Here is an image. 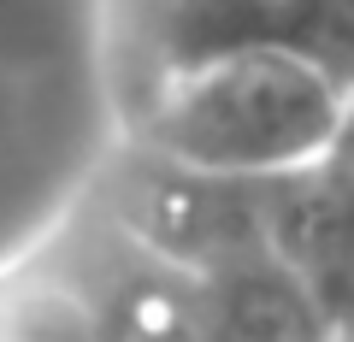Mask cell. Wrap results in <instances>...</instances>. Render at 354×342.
<instances>
[{
  "label": "cell",
  "instance_id": "1",
  "mask_svg": "<svg viewBox=\"0 0 354 342\" xmlns=\"http://www.w3.org/2000/svg\"><path fill=\"white\" fill-rule=\"evenodd\" d=\"M348 89L295 53L236 48L148 83L136 113V153L201 178L290 183L330 153Z\"/></svg>",
  "mask_w": 354,
  "mask_h": 342
},
{
  "label": "cell",
  "instance_id": "2",
  "mask_svg": "<svg viewBox=\"0 0 354 342\" xmlns=\"http://www.w3.org/2000/svg\"><path fill=\"white\" fill-rule=\"evenodd\" d=\"M278 195L283 183L201 178V171L136 153L124 165V183L106 201V225L124 230L136 248H148L165 266L213 278L242 260L278 254Z\"/></svg>",
  "mask_w": 354,
  "mask_h": 342
},
{
  "label": "cell",
  "instance_id": "3",
  "mask_svg": "<svg viewBox=\"0 0 354 342\" xmlns=\"http://www.w3.org/2000/svg\"><path fill=\"white\" fill-rule=\"evenodd\" d=\"M136 48L148 59V83L213 53L272 48L354 95V0H148Z\"/></svg>",
  "mask_w": 354,
  "mask_h": 342
},
{
  "label": "cell",
  "instance_id": "4",
  "mask_svg": "<svg viewBox=\"0 0 354 342\" xmlns=\"http://www.w3.org/2000/svg\"><path fill=\"white\" fill-rule=\"evenodd\" d=\"M195 342H337V319L283 254L201 278Z\"/></svg>",
  "mask_w": 354,
  "mask_h": 342
}]
</instances>
